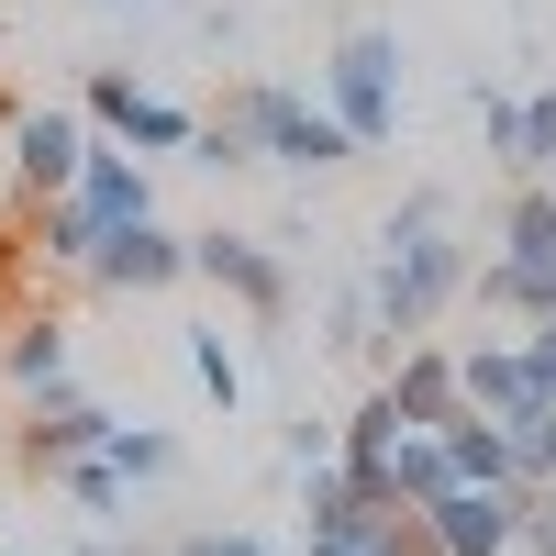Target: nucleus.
<instances>
[{
	"mask_svg": "<svg viewBox=\"0 0 556 556\" xmlns=\"http://www.w3.org/2000/svg\"><path fill=\"white\" fill-rule=\"evenodd\" d=\"M468 235H456V212H445V190H401L390 212H379V256L356 267V290H367V312H379V334L390 345H412V334H434V323L456 312V290H468Z\"/></svg>",
	"mask_w": 556,
	"mask_h": 556,
	"instance_id": "f257e3e1",
	"label": "nucleus"
},
{
	"mask_svg": "<svg viewBox=\"0 0 556 556\" xmlns=\"http://www.w3.org/2000/svg\"><path fill=\"white\" fill-rule=\"evenodd\" d=\"M312 101L345 123L356 156H390V146H401V34H390V23H345L334 56L312 67Z\"/></svg>",
	"mask_w": 556,
	"mask_h": 556,
	"instance_id": "f03ea898",
	"label": "nucleus"
},
{
	"mask_svg": "<svg viewBox=\"0 0 556 556\" xmlns=\"http://www.w3.org/2000/svg\"><path fill=\"white\" fill-rule=\"evenodd\" d=\"M223 112L245 123L256 167H290V178H334V167H356L345 123L323 112V101H312L301 78H235V89H223Z\"/></svg>",
	"mask_w": 556,
	"mask_h": 556,
	"instance_id": "7ed1b4c3",
	"label": "nucleus"
},
{
	"mask_svg": "<svg viewBox=\"0 0 556 556\" xmlns=\"http://www.w3.org/2000/svg\"><path fill=\"white\" fill-rule=\"evenodd\" d=\"M190 278H212L245 323H290V301H301L290 245H278V235H223V223H212V235H190Z\"/></svg>",
	"mask_w": 556,
	"mask_h": 556,
	"instance_id": "20e7f679",
	"label": "nucleus"
},
{
	"mask_svg": "<svg viewBox=\"0 0 556 556\" xmlns=\"http://www.w3.org/2000/svg\"><path fill=\"white\" fill-rule=\"evenodd\" d=\"M78 123L89 134H112V146H134V156H190V101H167V89H146V78H134V67H101V78H89L78 89Z\"/></svg>",
	"mask_w": 556,
	"mask_h": 556,
	"instance_id": "39448f33",
	"label": "nucleus"
},
{
	"mask_svg": "<svg viewBox=\"0 0 556 556\" xmlns=\"http://www.w3.org/2000/svg\"><path fill=\"white\" fill-rule=\"evenodd\" d=\"M89 290L101 301H156V290H178V278H190V235H178L167 212H134V223H112L101 245H89Z\"/></svg>",
	"mask_w": 556,
	"mask_h": 556,
	"instance_id": "423d86ee",
	"label": "nucleus"
},
{
	"mask_svg": "<svg viewBox=\"0 0 556 556\" xmlns=\"http://www.w3.org/2000/svg\"><path fill=\"white\" fill-rule=\"evenodd\" d=\"M112 424H123V412H112V401H89L78 379H56V390H34V401H23V424H12V434H0V445H12V456H23V468L45 479V468H67V456H89V445H101Z\"/></svg>",
	"mask_w": 556,
	"mask_h": 556,
	"instance_id": "0eeeda50",
	"label": "nucleus"
},
{
	"mask_svg": "<svg viewBox=\"0 0 556 556\" xmlns=\"http://www.w3.org/2000/svg\"><path fill=\"white\" fill-rule=\"evenodd\" d=\"M89 156L78 112H0V167H12V201H56Z\"/></svg>",
	"mask_w": 556,
	"mask_h": 556,
	"instance_id": "6e6552de",
	"label": "nucleus"
},
{
	"mask_svg": "<svg viewBox=\"0 0 556 556\" xmlns=\"http://www.w3.org/2000/svg\"><path fill=\"white\" fill-rule=\"evenodd\" d=\"M513 513H523V490H434L424 501V534H434V556H513Z\"/></svg>",
	"mask_w": 556,
	"mask_h": 556,
	"instance_id": "1a4fd4ad",
	"label": "nucleus"
},
{
	"mask_svg": "<svg viewBox=\"0 0 556 556\" xmlns=\"http://www.w3.org/2000/svg\"><path fill=\"white\" fill-rule=\"evenodd\" d=\"M67 190H78V201H89V223L112 235V223L156 212V167L134 156V146H112V134H89V156H78V178H67Z\"/></svg>",
	"mask_w": 556,
	"mask_h": 556,
	"instance_id": "9d476101",
	"label": "nucleus"
},
{
	"mask_svg": "<svg viewBox=\"0 0 556 556\" xmlns=\"http://www.w3.org/2000/svg\"><path fill=\"white\" fill-rule=\"evenodd\" d=\"M456 301H479L490 323H556V267H523V256H468V290Z\"/></svg>",
	"mask_w": 556,
	"mask_h": 556,
	"instance_id": "9b49d317",
	"label": "nucleus"
},
{
	"mask_svg": "<svg viewBox=\"0 0 556 556\" xmlns=\"http://www.w3.org/2000/svg\"><path fill=\"white\" fill-rule=\"evenodd\" d=\"M0 379H12L23 401L56 390V379H78V323L67 312H23L12 334H0Z\"/></svg>",
	"mask_w": 556,
	"mask_h": 556,
	"instance_id": "f8f14e48",
	"label": "nucleus"
},
{
	"mask_svg": "<svg viewBox=\"0 0 556 556\" xmlns=\"http://www.w3.org/2000/svg\"><path fill=\"white\" fill-rule=\"evenodd\" d=\"M379 390L401 401V424H445V412H456V345H434V334H412V345H390V367H379Z\"/></svg>",
	"mask_w": 556,
	"mask_h": 556,
	"instance_id": "ddd939ff",
	"label": "nucleus"
},
{
	"mask_svg": "<svg viewBox=\"0 0 556 556\" xmlns=\"http://www.w3.org/2000/svg\"><path fill=\"white\" fill-rule=\"evenodd\" d=\"M479 256L556 267V190H545V178H501V201H490V245H479Z\"/></svg>",
	"mask_w": 556,
	"mask_h": 556,
	"instance_id": "4468645a",
	"label": "nucleus"
},
{
	"mask_svg": "<svg viewBox=\"0 0 556 556\" xmlns=\"http://www.w3.org/2000/svg\"><path fill=\"white\" fill-rule=\"evenodd\" d=\"M424 434L445 445V468L468 479V490H513V445H501V424H490V412H468V401H456L445 424H424Z\"/></svg>",
	"mask_w": 556,
	"mask_h": 556,
	"instance_id": "2eb2a0df",
	"label": "nucleus"
},
{
	"mask_svg": "<svg viewBox=\"0 0 556 556\" xmlns=\"http://www.w3.org/2000/svg\"><path fill=\"white\" fill-rule=\"evenodd\" d=\"M23 245L45 256V267H89V245H101V223H89V201L78 190H56V201H23Z\"/></svg>",
	"mask_w": 556,
	"mask_h": 556,
	"instance_id": "dca6fc26",
	"label": "nucleus"
},
{
	"mask_svg": "<svg viewBox=\"0 0 556 556\" xmlns=\"http://www.w3.org/2000/svg\"><path fill=\"white\" fill-rule=\"evenodd\" d=\"M45 490H56V501H78V513H89V523H123V513H134V501H146V490H134V479L112 468V456H101V445H89V456H67V468H45Z\"/></svg>",
	"mask_w": 556,
	"mask_h": 556,
	"instance_id": "f3484780",
	"label": "nucleus"
},
{
	"mask_svg": "<svg viewBox=\"0 0 556 556\" xmlns=\"http://www.w3.org/2000/svg\"><path fill=\"white\" fill-rule=\"evenodd\" d=\"M323 356H334V367H367V379L390 367V334H379V312H367V290H356V278H345L334 301H323Z\"/></svg>",
	"mask_w": 556,
	"mask_h": 556,
	"instance_id": "a211bd4d",
	"label": "nucleus"
},
{
	"mask_svg": "<svg viewBox=\"0 0 556 556\" xmlns=\"http://www.w3.org/2000/svg\"><path fill=\"white\" fill-rule=\"evenodd\" d=\"M178 356H190L201 401L223 412V424H235V412H245V356H235V334H223V323H190V334H178Z\"/></svg>",
	"mask_w": 556,
	"mask_h": 556,
	"instance_id": "6ab92c4d",
	"label": "nucleus"
},
{
	"mask_svg": "<svg viewBox=\"0 0 556 556\" xmlns=\"http://www.w3.org/2000/svg\"><path fill=\"white\" fill-rule=\"evenodd\" d=\"M401 434H412V424H401V401H390L379 379H367V401H356L345 424H334V468H345V479H356V468H379V456H390Z\"/></svg>",
	"mask_w": 556,
	"mask_h": 556,
	"instance_id": "aec40b11",
	"label": "nucleus"
},
{
	"mask_svg": "<svg viewBox=\"0 0 556 556\" xmlns=\"http://www.w3.org/2000/svg\"><path fill=\"white\" fill-rule=\"evenodd\" d=\"M101 456H112V468H123L134 490H167V479H178V456H190V445H178L167 424H112V434H101Z\"/></svg>",
	"mask_w": 556,
	"mask_h": 556,
	"instance_id": "412c9836",
	"label": "nucleus"
},
{
	"mask_svg": "<svg viewBox=\"0 0 556 556\" xmlns=\"http://www.w3.org/2000/svg\"><path fill=\"white\" fill-rule=\"evenodd\" d=\"M545 167H556V78H534L513 112V178H545Z\"/></svg>",
	"mask_w": 556,
	"mask_h": 556,
	"instance_id": "4be33fe9",
	"label": "nucleus"
},
{
	"mask_svg": "<svg viewBox=\"0 0 556 556\" xmlns=\"http://www.w3.org/2000/svg\"><path fill=\"white\" fill-rule=\"evenodd\" d=\"M468 112H479V146H490V167L513 178V112H523V89H513V78H479V89H468Z\"/></svg>",
	"mask_w": 556,
	"mask_h": 556,
	"instance_id": "5701e85b",
	"label": "nucleus"
},
{
	"mask_svg": "<svg viewBox=\"0 0 556 556\" xmlns=\"http://www.w3.org/2000/svg\"><path fill=\"white\" fill-rule=\"evenodd\" d=\"M190 167H212V178H235V167H256V146H245V123H235V112H201V123H190Z\"/></svg>",
	"mask_w": 556,
	"mask_h": 556,
	"instance_id": "b1692460",
	"label": "nucleus"
},
{
	"mask_svg": "<svg viewBox=\"0 0 556 556\" xmlns=\"http://www.w3.org/2000/svg\"><path fill=\"white\" fill-rule=\"evenodd\" d=\"M278 456H290V468H323V456H334V424H323V412H290V424H278Z\"/></svg>",
	"mask_w": 556,
	"mask_h": 556,
	"instance_id": "393cba45",
	"label": "nucleus"
},
{
	"mask_svg": "<svg viewBox=\"0 0 556 556\" xmlns=\"http://www.w3.org/2000/svg\"><path fill=\"white\" fill-rule=\"evenodd\" d=\"M523 367H534V390L556 401V323H523Z\"/></svg>",
	"mask_w": 556,
	"mask_h": 556,
	"instance_id": "a878e982",
	"label": "nucleus"
},
{
	"mask_svg": "<svg viewBox=\"0 0 556 556\" xmlns=\"http://www.w3.org/2000/svg\"><path fill=\"white\" fill-rule=\"evenodd\" d=\"M290 556H367V545H334V534H290Z\"/></svg>",
	"mask_w": 556,
	"mask_h": 556,
	"instance_id": "bb28decb",
	"label": "nucleus"
},
{
	"mask_svg": "<svg viewBox=\"0 0 556 556\" xmlns=\"http://www.w3.org/2000/svg\"><path fill=\"white\" fill-rule=\"evenodd\" d=\"M67 556H123V545H112V523H101V534H89V545H67Z\"/></svg>",
	"mask_w": 556,
	"mask_h": 556,
	"instance_id": "cd10ccee",
	"label": "nucleus"
},
{
	"mask_svg": "<svg viewBox=\"0 0 556 556\" xmlns=\"http://www.w3.org/2000/svg\"><path fill=\"white\" fill-rule=\"evenodd\" d=\"M545 190H556V167H545Z\"/></svg>",
	"mask_w": 556,
	"mask_h": 556,
	"instance_id": "c85d7f7f",
	"label": "nucleus"
},
{
	"mask_svg": "<svg viewBox=\"0 0 556 556\" xmlns=\"http://www.w3.org/2000/svg\"><path fill=\"white\" fill-rule=\"evenodd\" d=\"M0 434H12V424H0Z\"/></svg>",
	"mask_w": 556,
	"mask_h": 556,
	"instance_id": "c756f323",
	"label": "nucleus"
},
{
	"mask_svg": "<svg viewBox=\"0 0 556 556\" xmlns=\"http://www.w3.org/2000/svg\"><path fill=\"white\" fill-rule=\"evenodd\" d=\"M112 12H123V0H112Z\"/></svg>",
	"mask_w": 556,
	"mask_h": 556,
	"instance_id": "7c9ffc66",
	"label": "nucleus"
},
{
	"mask_svg": "<svg viewBox=\"0 0 556 556\" xmlns=\"http://www.w3.org/2000/svg\"><path fill=\"white\" fill-rule=\"evenodd\" d=\"M545 78H556V67H545Z\"/></svg>",
	"mask_w": 556,
	"mask_h": 556,
	"instance_id": "2f4dec72",
	"label": "nucleus"
}]
</instances>
